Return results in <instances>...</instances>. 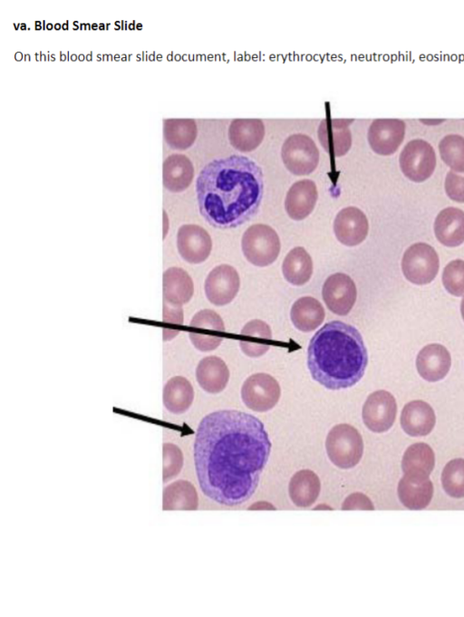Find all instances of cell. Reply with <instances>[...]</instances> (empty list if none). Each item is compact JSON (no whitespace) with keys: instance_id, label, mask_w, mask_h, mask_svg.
Returning a JSON list of instances; mask_svg holds the SVG:
<instances>
[{"instance_id":"6da1fadb","label":"cell","mask_w":464,"mask_h":617,"mask_svg":"<svg viewBox=\"0 0 464 617\" xmlns=\"http://www.w3.org/2000/svg\"><path fill=\"white\" fill-rule=\"evenodd\" d=\"M271 442L263 422L235 410L211 412L199 422L194 462L201 491L227 506L246 502L268 461Z\"/></svg>"},{"instance_id":"7a4b0ae2","label":"cell","mask_w":464,"mask_h":617,"mask_svg":"<svg viewBox=\"0 0 464 617\" xmlns=\"http://www.w3.org/2000/svg\"><path fill=\"white\" fill-rule=\"evenodd\" d=\"M264 192L262 169L253 159L231 155L208 162L196 180L202 217L214 227H237L259 209Z\"/></svg>"},{"instance_id":"3957f363","label":"cell","mask_w":464,"mask_h":617,"mask_svg":"<svg viewBox=\"0 0 464 617\" xmlns=\"http://www.w3.org/2000/svg\"><path fill=\"white\" fill-rule=\"evenodd\" d=\"M368 354L359 331L341 321L319 329L307 349V366L314 381L328 390L355 385L363 376Z\"/></svg>"},{"instance_id":"277c9868","label":"cell","mask_w":464,"mask_h":617,"mask_svg":"<svg viewBox=\"0 0 464 617\" xmlns=\"http://www.w3.org/2000/svg\"><path fill=\"white\" fill-rule=\"evenodd\" d=\"M325 448L334 465L349 469L360 462L363 453V440L354 427L341 423L333 427L327 434Z\"/></svg>"},{"instance_id":"5b68a950","label":"cell","mask_w":464,"mask_h":617,"mask_svg":"<svg viewBox=\"0 0 464 617\" xmlns=\"http://www.w3.org/2000/svg\"><path fill=\"white\" fill-rule=\"evenodd\" d=\"M241 246L249 263L263 267L276 260L281 244L277 233L271 227L255 224L245 231Z\"/></svg>"},{"instance_id":"8992f818","label":"cell","mask_w":464,"mask_h":617,"mask_svg":"<svg viewBox=\"0 0 464 617\" xmlns=\"http://www.w3.org/2000/svg\"><path fill=\"white\" fill-rule=\"evenodd\" d=\"M440 260L435 249L426 243H415L403 254L401 270L408 281L422 285L430 283L437 275Z\"/></svg>"},{"instance_id":"52a82bcc","label":"cell","mask_w":464,"mask_h":617,"mask_svg":"<svg viewBox=\"0 0 464 617\" xmlns=\"http://www.w3.org/2000/svg\"><path fill=\"white\" fill-rule=\"evenodd\" d=\"M281 156L285 168L294 175L311 174L318 166L319 150L311 137L292 134L284 141Z\"/></svg>"},{"instance_id":"ba28073f","label":"cell","mask_w":464,"mask_h":617,"mask_svg":"<svg viewBox=\"0 0 464 617\" xmlns=\"http://www.w3.org/2000/svg\"><path fill=\"white\" fill-rule=\"evenodd\" d=\"M399 161L402 173L409 179L422 182L428 179L435 169L436 154L429 142L414 139L404 146Z\"/></svg>"},{"instance_id":"9c48e42d","label":"cell","mask_w":464,"mask_h":617,"mask_svg":"<svg viewBox=\"0 0 464 617\" xmlns=\"http://www.w3.org/2000/svg\"><path fill=\"white\" fill-rule=\"evenodd\" d=\"M281 389L278 381L270 374L258 372L249 376L241 388L245 405L257 412L274 408L279 400Z\"/></svg>"},{"instance_id":"30bf717a","label":"cell","mask_w":464,"mask_h":617,"mask_svg":"<svg viewBox=\"0 0 464 617\" xmlns=\"http://www.w3.org/2000/svg\"><path fill=\"white\" fill-rule=\"evenodd\" d=\"M188 333L190 342L200 352L217 349L223 341L225 324L218 313L210 309L198 311L192 317Z\"/></svg>"},{"instance_id":"8fae6325","label":"cell","mask_w":464,"mask_h":617,"mask_svg":"<svg viewBox=\"0 0 464 617\" xmlns=\"http://www.w3.org/2000/svg\"><path fill=\"white\" fill-rule=\"evenodd\" d=\"M397 404L392 393L379 390L371 393L363 406L362 417L365 426L372 432H385L393 425Z\"/></svg>"},{"instance_id":"7c38bea8","label":"cell","mask_w":464,"mask_h":617,"mask_svg":"<svg viewBox=\"0 0 464 617\" xmlns=\"http://www.w3.org/2000/svg\"><path fill=\"white\" fill-rule=\"evenodd\" d=\"M322 295L331 312L337 315H346L355 304L357 289L353 280L348 275L335 273L325 280Z\"/></svg>"},{"instance_id":"4fadbf2b","label":"cell","mask_w":464,"mask_h":617,"mask_svg":"<svg viewBox=\"0 0 464 617\" xmlns=\"http://www.w3.org/2000/svg\"><path fill=\"white\" fill-rule=\"evenodd\" d=\"M240 278L237 271L229 265H219L208 275L204 289L208 300L222 306L229 304L237 294Z\"/></svg>"},{"instance_id":"5bb4252c","label":"cell","mask_w":464,"mask_h":617,"mask_svg":"<svg viewBox=\"0 0 464 617\" xmlns=\"http://www.w3.org/2000/svg\"><path fill=\"white\" fill-rule=\"evenodd\" d=\"M406 124L399 119H376L368 130L367 139L372 149L382 156L393 154L401 144Z\"/></svg>"},{"instance_id":"9a60e30c","label":"cell","mask_w":464,"mask_h":617,"mask_svg":"<svg viewBox=\"0 0 464 617\" xmlns=\"http://www.w3.org/2000/svg\"><path fill=\"white\" fill-rule=\"evenodd\" d=\"M177 247L180 256L189 264H200L210 255L212 240L198 225L181 226L177 234Z\"/></svg>"},{"instance_id":"2e32d148","label":"cell","mask_w":464,"mask_h":617,"mask_svg":"<svg viewBox=\"0 0 464 617\" xmlns=\"http://www.w3.org/2000/svg\"><path fill=\"white\" fill-rule=\"evenodd\" d=\"M369 223L364 213L355 207L341 209L334 221V231L340 243L347 246L361 244L367 236Z\"/></svg>"},{"instance_id":"e0dca14e","label":"cell","mask_w":464,"mask_h":617,"mask_svg":"<svg viewBox=\"0 0 464 617\" xmlns=\"http://www.w3.org/2000/svg\"><path fill=\"white\" fill-rule=\"evenodd\" d=\"M352 119L325 118L318 127V139L324 150L333 157L345 155L352 146Z\"/></svg>"},{"instance_id":"ac0fdd59","label":"cell","mask_w":464,"mask_h":617,"mask_svg":"<svg viewBox=\"0 0 464 617\" xmlns=\"http://www.w3.org/2000/svg\"><path fill=\"white\" fill-rule=\"evenodd\" d=\"M451 357L441 344L430 343L424 346L416 358V368L422 379L430 382L442 380L449 372Z\"/></svg>"},{"instance_id":"d6986e66","label":"cell","mask_w":464,"mask_h":617,"mask_svg":"<svg viewBox=\"0 0 464 617\" xmlns=\"http://www.w3.org/2000/svg\"><path fill=\"white\" fill-rule=\"evenodd\" d=\"M433 484L429 477L404 474L400 479L397 493L401 504L411 510L427 507L433 496Z\"/></svg>"},{"instance_id":"ffe728a7","label":"cell","mask_w":464,"mask_h":617,"mask_svg":"<svg viewBox=\"0 0 464 617\" xmlns=\"http://www.w3.org/2000/svg\"><path fill=\"white\" fill-rule=\"evenodd\" d=\"M435 423V412L424 400H411L401 410V426L409 436H426L431 432Z\"/></svg>"},{"instance_id":"44dd1931","label":"cell","mask_w":464,"mask_h":617,"mask_svg":"<svg viewBox=\"0 0 464 617\" xmlns=\"http://www.w3.org/2000/svg\"><path fill=\"white\" fill-rule=\"evenodd\" d=\"M318 198L315 183L311 179L295 182L286 193L285 207L294 220H302L314 210Z\"/></svg>"},{"instance_id":"7402d4cb","label":"cell","mask_w":464,"mask_h":617,"mask_svg":"<svg viewBox=\"0 0 464 617\" xmlns=\"http://www.w3.org/2000/svg\"><path fill=\"white\" fill-rule=\"evenodd\" d=\"M265 137V125L260 119H236L230 122L228 140L241 152L256 149Z\"/></svg>"},{"instance_id":"603a6c76","label":"cell","mask_w":464,"mask_h":617,"mask_svg":"<svg viewBox=\"0 0 464 617\" xmlns=\"http://www.w3.org/2000/svg\"><path fill=\"white\" fill-rule=\"evenodd\" d=\"M435 236L442 245L455 247L464 242V211L450 207L442 209L434 222Z\"/></svg>"},{"instance_id":"cb8c5ba5","label":"cell","mask_w":464,"mask_h":617,"mask_svg":"<svg viewBox=\"0 0 464 617\" xmlns=\"http://www.w3.org/2000/svg\"><path fill=\"white\" fill-rule=\"evenodd\" d=\"M196 379L205 391L218 393L226 388L228 382L229 370L221 358L207 356L197 365Z\"/></svg>"},{"instance_id":"d4e9b609","label":"cell","mask_w":464,"mask_h":617,"mask_svg":"<svg viewBox=\"0 0 464 617\" xmlns=\"http://www.w3.org/2000/svg\"><path fill=\"white\" fill-rule=\"evenodd\" d=\"M165 301L182 305L190 301L194 284L190 275L182 268L172 266L165 270L162 278Z\"/></svg>"},{"instance_id":"484cf974","label":"cell","mask_w":464,"mask_h":617,"mask_svg":"<svg viewBox=\"0 0 464 617\" xmlns=\"http://www.w3.org/2000/svg\"><path fill=\"white\" fill-rule=\"evenodd\" d=\"M321 490L318 476L312 470L302 469L293 475L288 486L289 496L296 506H311Z\"/></svg>"},{"instance_id":"4316f807","label":"cell","mask_w":464,"mask_h":617,"mask_svg":"<svg viewBox=\"0 0 464 617\" xmlns=\"http://www.w3.org/2000/svg\"><path fill=\"white\" fill-rule=\"evenodd\" d=\"M240 334L239 345L248 357H260L270 348L272 332L270 326L262 320H252L245 324Z\"/></svg>"},{"instance_id":"83f0119b","label":"cell","mask_w":464,"mask_h":617,"mask_svg":"<svg viewBox=\"0 0 464 617\" xmlns=\"http://www.w3.org/2000/svg\"><path fill=\"white\" fill-rule=\"evenodd\" d=\"M164 407L171 413L181 414L187 411L194 400V389L190 381L183 376L169 378L162 391Z\"/></svg>"},{"instance_id":"f1b7e54d","label":"cell","mask_w":464,"mask_h":617,"mask_svg":"<svg viewBox=\"0 0 464 617\" xmlns=\"http://www.w3.org/2000/svg\"><path fill=\"white\" fill-rule=\"evenodd\" d=\"M194 168L190 159L182 154L169 156L163 163V184L171 192H181L191 183Z\"/></svg>"},{"instance_id":"f546056e","label":"cell","mask_w":464,"mask_h":617,"mask_svg":"<svg viewBox=\"0 0 464 617\" xmlns=\"http://www.w3.org/2000/svg\"><path fill=\"white\" fill-rule=\"evenodd\" d=\"M290 316L293 324L302 332H312L322 324L325 313L322 304L312 296L297 299L292 305Z\"/></svg>"},{"instance_id":"4dcf8cb0","label":"cell","mask_w":464,"mask_h":617,"mask_svg":"<svg viewBox=\"0 0 464 617\" xmlns=\"http://www.w3.org/2000/svg\"><path fill=\"white\" fill-rule=\"evenodd\" d=\"M282 271L288 283L294 285H303L312 276L313 260L304 247L296 246L285 255Z\"/></svg>"},{"instance_id":"1f68e13d","label":"cell","mask_w":464,"mask_h":617,"mask_svg":"<svg viewBox=\"0 0 464 617\" xmlns=\"http://www.w3.org/2000/svg\"><path fill=\"white\" fill-rule=\"evenodd\" d=\"M434 466V452L424 442H417L408 447L401 460V468L404 474L429 477Z\"/></svg>"},{"instance_id":"d6a6232c","label":"cell","mask_w":464,"mask_h":617,"mask_svg":"<svg viewBox=\"0 0 464 617\" xmlns=\"http://www.w3.org/2000/svg\"><path fill=\"white\" fill-rule=\"evenodd\" d=\"M442 160L455 172L464 173V137L449 134L439 143Z\"/></svg>"},{"instance_id":"836d02e7","label":"cell","mask_w":464,"mask_h":617,"mask_svg":"<svg viewBox=\"0 0 464 617\" xmlns=\"http://www.w3.org/2000/svg\"><path fill=\"white\" fill-rule=\"evenodd\" d=\"M441 485L451 497H464V458L449 461L441 473Z\"/></svg>"},{"instance_id":"e575fe53","label":"cell","mask_w":464,"mask_h":617,"mask_svg":"<svg viewBox=\"0 0 464 617\" xmlns=\"http://www.w3.org/2000/svg\"><path fill=\"white\" fill-rule=\"evenodd\" d=\"M170 131L166 132V140L174 149L189 148L197 137V126L193 120H179Z\"/></svg>"},{"instance_id":"d590c367","label":"cell","mask_w":464,"mask_h":617,"mask_svg":"<svg viewBox=\"0 0 464 617\" xmlns=\"http://www.w3.org/2000/svg\"><path fill=\"white\" fill-rule=\"evenodd\" d=\"M442 284L450 294L455 296L464 294V260L456 259L445 266Z\"/></svg>"},{"instance_id":"8d00e7d4","label":"cell","mask_w":464,"mask_h":617,"mask_svg":"<svg viewBox=\"0 0 464 617\" xmlns=\"http://www.w3.org/2000/svg\"><path fill=\"white\" fill-rule=\"evenodd\" d=\"M164 477L176 476L183 465V456L180 449L171 443L164 444Z\"/></svg>"},{"instance_id":"74e56055","label":"cell","mask_w":464,"mask_h":617,"mask_svg":"<svg viewBox=\"0 0 464 617\" xmlns=\"http://www.w3.org/2000/svg\"><path fill=\"white\" fill-rule=\"evenodd\" d=\"M445 191L450 199L464 203V175L449 171L445 178Z\"/></svg>"},{"instance_id":"f35d334b","label":"cell","mask_w":464,"mask_h":617,"mask_svg":"<svg viewBox=\"0 0 464 617\" xmlns=\"http://www.w3.org/2000/svg\"><path fill=\"white\" fill-rule=\"evenodd\" d=\"M343 510H373L374 506L372 500L364 494L360 492L349 495L342 505Z\"/></svg>"},{"instance_id":"ab89813d","label":"cell","mask_w":464,"mask_h":617,"mask_svg":"<svg viewBox=\"0 0 464 617\" xmlns=\"http://www.w3.org/2000/svg\"><path fill=\"white\" fill-rule=\"evenodd\" d=\"M184 320L181 305L163 300V322L175 325H182Z\"/></svg>"},{"instance_id":"60d3db41","label":"cell","mask_w":464,"mask_h":617,"mask_svg":"<svg viewBox=\"0 0 464 617\" xmlns=\"http://www.w3.org/2000/svg\"><path fill=\"white\" fill-rule=\"evenodd\" d=\"M163 238L166 237L169 230V220H168V216L166 215L165 211L163 213Z\"/></svg>"},{"instance_id":"b9f144b4","label":"cell","mask_w":464,"mask_h":617,"mask_svg":"<svg viewBox=\"0 0 464 617\" xmlns=\"http://www.w3.org/2000/svg\"><path fill=\"white\" fill-rule=\"evenodd\" d=\"M460 312H461L462 318L464 320V297L461 300Z\"/></svg>"}]
</instances>
